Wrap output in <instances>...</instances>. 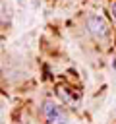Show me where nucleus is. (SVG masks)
<instances>
[{
  "label": "nucleus",
  "mask_w": 116,
  "mask_h": 124,
  "mask_svg": "<svg viewBox=\"0 0 116 124\" xmlns=\"http://www.w3.org/2000/svg\"><path fill=\"white\" fill-rule=\"evenodd\" d=\"M112 68H114V70H116V58H114V60H112Z\"/></svg>",
  "instance_id": "20e7f679"
},
{
  "label": "nucleus",
  "mask_w": 116,
  "mask_h": 124,
  "mask_svg": "<svg viewBox=\"0 0 116 124\" xmlns=\"http://www.w3.org/2000/svg\"><path fill=\"white\" fill-rule=\"evenodd\" d=\"M87 29L99 41H106L108 39V33H110V27H108L106 19L102 16H99V14H91L87 17Z\"/></svg>",
  "instance_id": "f257e3e1"
},
{
  "label": "nucleus",
  "mask_w": 116,
  "mask_h": 124,
  "mask_svg": "<svg viewBox=\"0 0 116 124\" xmlns=\"http://www.w3.org/2000/svg\"><path fill=\"white\" fill-rule=\"evenodd\" d=\"M112 16H114V19H116V4L112 6Z\"/></svg>",
  "instance_id": "7ed1b4c3"
},
{
  "label": "nucleus",
  "mask_w": 116,
  "mask_h": 124,
  "mask_svg": "<svg viewBox=\"0 0 116 124\" xmlns=\"http://www.w3.org/2000/svg\"><path fill=\"white\" fill-rule=\"evenodd\" d=\"M43 114H44V118H46L50 124H66V122H68L64 110H62L54 101H44V105H43Z\"/></svg>",
  "instance_id": "f03ea898"
}]
</instances>
